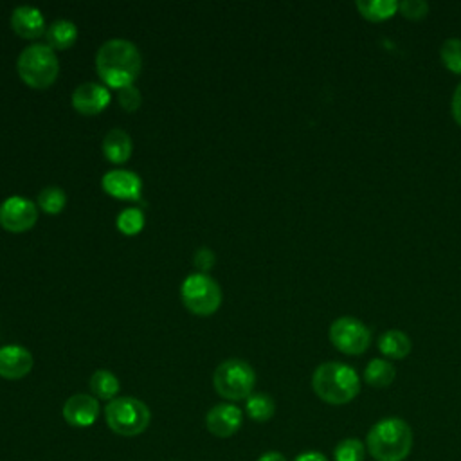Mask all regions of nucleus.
Masks as SVG:
<instances>
[{
	"label": "nucleus",
	"instance_id": "obj_27",
	"mask_svg": "<svg viewBox=\"0 0 461 461\" xmlns=\"http://www.w3.org/2000/svg\"><path fill=\"white\" fill-rule=\"evenodd\" d=\"M398 11L403 18L411 22H418L429 14V4L425 0H403V2H398Z\"/></svg>",
	"mask_w": 461,
	"mask_h": 461
},
{
	"label": "nucleus",
	"instance_id": "obj_1",
	"mask_svg": "<svg viewBox=\"0 0 461 461\" xmlns=\"http://www.w3.org/2000/svg\"><path fill=\"white\" fill-rule=\"evenodd\" d=\"M142 58L135 43L126 38H110L101 43L95 54V68L101 79L117 90L131 85L139 76Z\"/></svg>",
	"mask_w": 461,
	"mask_h": 461
},
{
	"label": "nucleus",
	"instance_id": "obj_9",
	"mask_svg": "<svg viewBox=\"0 0 461 461\" xmlns=\"http://www.w3.org/2000/svg\"><path fill=\"white\" fill-rule=\"evenodd\" d=\"M38 220L36 203L22 194H13L0 203V223L11 232L31 229Z\"/></svg>",
	"mask_w": 461,
	"mask_h": 461
},
{
	"label": "nucleus",
	"instance_id": "obj_12",
	"mask_svg": "<svg viewBox=\"0 0 461 461\" xmlns=\"http://www.w3.org/2000/svg\"><path fill=\"white\" fill-rule=\"evenodd\" d=\"M110 103V90L97 81H85L72 92V104L85 115L99 113Z\"/></svg>",
	"mask_w": 461,
	"mask_h": 461
},
{
	"label": "nucleus",
	"instance_id": "obj_19",
	"mask_svg": "<svg viewBox=\"0 0 461 461\" xmlns=\"http://www.w3.org/2000/svg\"><path fill=\"white\" fill-rule=\"evenodd\" d=\"M355 7L358 14L367 22H385L398 13L396 0H357Z\"/></svg>",
	"mask_w": 461,
	"mask_h": 461
},
{
	"label": "nucleus",
	"instance_id": "obj_17",
	"mask_svg": "<svg viewBox=\"0 0 461 461\" xmlns=\"http://www.w3.org/2000/svg\"><path fill=\"white\" fill-rule=\"evenodd\" d=\"M378 349L384 357L391 358V360H402L405 358L411 349H412V342L409 339V335L402 330H387L378 337Z\"/></svg>",
	"mask_w": 461,
	"mask_h": 461
},
{
	"label": "nucleus",
	"instance_id": "obj_8",
	"mask_svg": "<svg viewBox=\"0 0 461 461\" xmlns=\"http://www.w3.org/2000/svg\"><path fill=\"white\" fill-rule=\"evenodd\" d=\"M330 342L344 355H362L371 346V330L351 315L337 317L328 330Z\"/></svg>",
	"mask_w": 461,
	"mask_h": 461
},
{
	"label": "nucleus",
	"instance_id": "obj_16",
	"mask_svg": "<svg viewBox=\"0 0 461 461\" xmlns=\"http://www.w3.org/2000/svg\"><path fill=\"white\" fill-rule=\"evenodd\" d=\"M103 153L112 162H126L131 155V137L122 128H112L103 137Z\"/></svg>",
	"mask_w": 461,
	"mask_h": 461
},
{
	"label": "nucleus",
	"instance_id": "obj_21",
	"mask_svg": "<svg viewBox=\"0 0 461 461\" xmlns=\"http://www.w3.org/2000/svg\"><path fill=\"white\" fill-rule=\"evenodd\" d=\"M90 389H92L94 396L110 402V400L117 398L121 384H119V378L112 371L97 369L90 376Z\"/></svg>",
	"mask_w": 461,
	"mask_h": 461
},
{
	"label": "nucleus",
	"instance_id": "obj_26",
	"mask_svg": "<svg viewBox=\"0 0 461 461\" xmlns=\"http://www.w3.org/2000/svg\"><path fill=\"white\" fill-rule=\"evenodd\" d=\"M117 227L124 234H137L144 227V212L139 207H126L117 214Z\"/></svg>",
	"mask_w": 461,
	"mask_h": 461
},
{
	"label": "nucleus",
	"instance_id": "obj_25",
	"mask_svg": "<svg viewBox=\"0 0 461 461\" xmlns=\"http://www.w3.org/2000/svg\"><path fill=\"white\" fill-rule=\"evenodd\" d=\"M439 58L445 68L452 74H461V38H448L439 49Z\"/></svg>",
	"mask_w": 461,
	"mask_h": 461
},
{
	"label": "nucleus",
	"instance_id": "obj_10",
	"mask_svg": "<svg viewBox=\"0 0 461 461\" xmlns=\"http://www.w3.org/2000/svg\"><path fill=\"white\" fill-rule=\"evenodd\" d=\"M243 412L234 403H216L205 414V427L216 438H230L241 427Z\"/></svg>",
	"mask_w": 461,
	"mask_h": 461
},
{
	"label": "nucleus",
	"instance_id": "obj_32",
	"mask_svg": "<svg viewBox=\"0 0 461 461\" xmlns=\"http://www.w3.org/2000/svg\"><path fill=\"white\" fill-rule=\"evenodd\" d=\"M258 461H288V459L281 452H277V450H268V452L261 454L258 457Z\"/></svg>",
	"mask_w": 461,
	"mask_h": 461
},
{
	"label": "nucleus",
	"instance_id": "obj_15",
	"mask_svg": "<svg viewBox=\"0 0 461 461\" xmlns=\"http://www.w3.org/2000/svg\"><path fill=\"white\" fill-rule=\"evenodd\" d=\"M11 25L14 32L23 38H36L47 29L41 11L29 4H22L13 9Z\"/></svg>",
	"mask_w": 461,
	"mask_h": 461
},
{
	"label": "nucleus",
	"instance_id": "obj_22",
	"mask_svg": "<svg viewBox=\"0 0 461 461\" xmlns=\"http://www.w3.org/2000/svg\"><path fill=\"white\" fill-rule=\"evenodd\" d=\"M247 416L254 421H268L276 412V402L267 393H252L245 403Z\"/></svg>",
	"mask_w": 461,
	"mask_h": 461
},
{
	"label": "nucleus",
	"instance_id": "obj_31",
	"mask_svg": "<svg viewBox=\"0 0 461 461\" xmlns=\"http://www.w3.org/2000/svg\"><path fill=\"white\" fill-rule=\"evenodd\" d=\"M294 461H330L322 452L319 450H304L294 457Z\"/></svg>",
	"mask_w": 461,
	"mask_h": 461
},
{
	"label": "nucleus",
	"instance_id": "obj_3",
	"mask_svg": "<svg viewBox=\"0 0 461 461\" xmlns=\"http://www.w3.org/2000/svg\"><path fill=\"white\" fill-rule=\"evenodd\" d=\"M313 393L330 405H344L360 393L358 373L342 362H322L312 375Z\"/></svg>",
	"mask_w": 461,
	"mask_h": 461
},
{
	"label": "nucleus",
	"instance_id": "obj_13",
	"mask_svg": "<svg viewBox=\"0 0 461 461\" xmlns=\"http://www.w3.org/2000/svg\"><path fill=\"white\" fill-rule=\"evenodd\" d=\"M103 189L117 198L124 200H140L142 180L137 173L130 169H112L106 171L101 178Z\"/></svg>",
	"mask_w": 461,
	"mask_h": 461
},
{
	"label": "nucleus",
	"instance_id": "obj_23",
	"mask_svg": "<svg viewBox=\"0 0 461 461\" xmlns=\"http://www.w3.org/2000/svg\"><path fill=\"white\" fill-rule=\"evenodd\" d=\"M366 445L358 438H344L333 448V461H364Z\"/></svg>",
	"mask_w": 461,
	"mask_h": 461
},
{
	"label": "nucleus",
	"instance_id": "obj_2",
	"mask_svg": "<svg viewBox=\"0 0 461 461\" xmlns=\"http://www.w3.org/2000/svg\"><path fill=\"white\" fill-rule=\"evenodd\" d=\"M412 448V429L402 418L378 420L366 436V450L375 461H403Z\"/></svg>",
	"mask_w": 461,
	"mask_h": 461
},
{
	"label": "nucleus",
	"instance_id": "obj_28",
	"mask_svg": "<svg viewBox=\"0 0 461 461\" xmlns=\"http://www.w3.org/2000/svg\"><path fill=\"white\" fill-rule=\"evenodd\" d=\"M117 97H119L121 106H122L124 110H128V112H131V110L139 108L140 99H142V97H140L139 88H137V86H133V85H126V86L119 88Z\"/></svg>",
	"mask_w": 461,
	"mask_h": 461
},
{
	"label": "nucleus",
	"instance_id": "obj_20",
	"mask_svg": "<svg viewBox=\"0 0 461 461\" xmlns=\"http://www.w3.org/2000/svg\"><path fill=\"white\" fill-rule=\"evenodd\" d=\"M362 376H364V382L367 385L376 387V389H384V387H387V385H391L394 382L396 369L385 358H373L364 367V375Z\"/></svg>",
	"mask_w": 461,
	"mask_h": 461
},
{
	"label": "nucleus",
	"instance_id": "obj_18",
	"mask_svg": "<svg viewBox=\"0 0 461 461\" xmlns=\"http://www.w3.org/2000/svg\"><path fill=\"white\" fill-rule=\"evenodd\" d=\"M45 38L47 45H50L52 49H67L76 41L77 27L68 18H56L54 22H50V25H47Z\"/></svg>",
	"mask_w": 461,
	"mask_h": 461
},
{
	"label": "nucleus",
	"instance_id": "obj_4",
	"mask_svg": "<svg viewBox=\"0 0 461 461\" xmlns=\"http://www.w3.org/2000/svg\"><path fill=\"white\" fill-rule=\"evenodd\" d=\"M104 420L108 429L115 434L133 438L148 429L151 421V411L139 398L117 396L106 403Z\"/></svg>",
	"mask_w": 461,
	"mask_h": 461
},
{
	"label": "nucleus",
	"instance_id": "obj_30",
	"mask_svg": "<svg viewBox=\"0 0 461 461\" xmlns=\"http://www.w3.org/2000/svg\"><path fill=\"white\" fill-rule=\"evenodd\" d=\"M450 110H452V117H454V121L461 126V83L456 86V90H454V94H452Z\"/></svg>",
	"mask_w": 461,
	"mask_h": 461
},
{
	"label": "nucleus",
	"instance_id": "obj_6",
	"mask_svg": "<svg viewBox=\"0 0 461 461\" xmlns=\"http://www.w3.org/2000/svg\"><path fill=\"white\" fill-rule=\"evenodd\" d=\"M212 384L216 393L227 400H247L252 394L256 373L249 362L241 358H227L214 369Z\"/></svg>",
	"mask_w": 461,
	"mask_h": 461
},
{
	"label": "nucleus",
	"instance_id": "obj_5",
	"mask_svg": "<svg viewBox=\"0 0 461 461\" xmlns=\"http://www.w3.org/2000/svg\"><path fill=\"white\" fill-rule=\"evenodd\" d=\"M16 68L20 77L34 88H45L49 86L58 72H59V61L54 52V49L47 43H31L22 49L18 54Z\"/></svg>",
	"mask_w": 461,
	"mask_h": 461
},
{
	"label": "nucleus",
	"instance_id": "obj_29",
	"mask_svg": "<svg viewBox=\"0 0 461 461\" xmlns=\"http://www.w3.org/2000/svg\"><path fill=\"white\" fill-rule=\"evenodd\" d=\"M193 261H194V265L198 267L200 272H205V270H209L214 265V252L211 249H207V247H200L194 252Z\"/></svg>",
	"mask_w": 461,
	"mask_h": 461
},
{
	"label": "nucleus",
	"instance_id": "obj_11",
	"mask_svg": "<svg viewBox=\"0 0 461 461\" xmlns=\"http://www.w3.org/2000/svg\"><path fill=\"white\" fill-rule=\"evenodd\" d=\"M61 414L70 427L85 429V427L94 425V421L97 420L99 402L92 394L76 393L67 398V402L63 403Z\"/></svg>",
	"mask_w": 461,
	"mask_h": 461
},
{
	"label": "nucleus",
	"instance_id": "obj_24",
	"mask_svg": "<svg viewBox=\"0 0 461 461\" xmlns=\"http://www.w3.org/2000/svg\"><path fill=\"white\" fill-rule=\"evenodd\" d=\"M67 203V194L59 185H45L38 193V205L50 214H58Z\"/></svg>",
	"mask_w": 461,
	"mask_h": 461
},
{
	"label": "nucleus",
	"instance_id": "obj_14",
	"mask_svg": "<svg viewBox=\"0 0 461 461\" xmlns=\"http://www.w3.org/2000/svg\"><path fill=\"white\" fill-rule=\"evenodd\" d=\"M32 353L20 344L0 346V376L7 380L23 378L32 369Z\"/></svg>",
	"mask_w": 461,
	"mask_h": 461
},
{
	"label": "nucleus",
	"instance_id": "obj_7",
	"mask_svg": "<svg viewBox=\"0 0 461 461\" xmlns=\"http://www.w3.org/2000/svg\"><path fill=\"white\" fill-rule=\"evenodd\" d=\"M184 304L198 315L212 313L221 303L220 285L205 272L189 274L180 286Z\"/></svg>",
	"mask_w": 461,
	"mask_h": 461
}]
</instances>
